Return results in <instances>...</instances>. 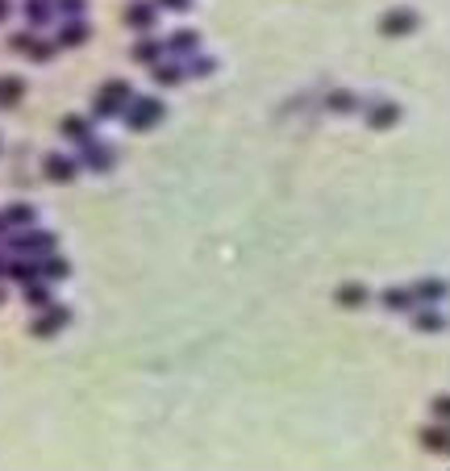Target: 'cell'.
<instances>
[{
	"label": "cell",
	"instance_id": "6da1fadb",
	"mask_svg": "<svg viewBox=\"0 0 450 471\" xmlns=\"http://www.w3.org/2000/svg\"><path fill=\"white\" fill-rule=\"evenodd\" d=\"M413 25H417V17H413V13H405V8L384 17V33H409Z\"/></svg>",
	"mask_w": 450,
	"mask_h": 471
},
{
	"label": "cell",
	"instance_id": "7a4b0ae2",
	"mask_svg": "<svg viewBox=\"0 0 450 471\" xmlns=\"http://www.w3.org/2000/svg\"><path fill=\"white\" fill-rule=\"evenodd\" d=\"M46 163H50L46 171H50L54 179H71V159H46Z\"/></svg>",
	"mask_w": 450,
	"mask_h": 471
},
{
	"label": "cell",
	"instance_id": "3957f363",
	"mask_svg": "<svg viewBox=\"0 0 450 471\" xmlns=\"http://www.w3.org/2000/svg\"><path fill=\"white\" fill-rule=\"evenodd\" d=\"M63 321H67V313H58V309H54L46 321H38V326H33V334H54V326H63Z\"/></svg>",
	"mask_w": 450,
	"mask_h": 471
},
{
	"label": "cell",
	"instance_id": "277c9868",
	"mask_svg": "<svg viewBox=\"0 0 450 471\" xmlns=\"http://www.w3.org/2000/svg\"><path fill=\"white\" fill-rule=\"evenodd\" d=\"M359 301H367V288H359V284H346V288H342V305H359Z\"/></svg>",
	"mask_w": 450,
	"mask_h": 471
},
{
	"label": "cell",
	"instance_id": "5b68a950",
	"mask_svg": "<svg viewBox=\"0 0 450 471\" xmlns=\"http://www.w3.org/2000/svg\"><path fill=\"white\" fill-rule=\"evenodd\" d=\"M17 92H21V83H17V79H4V83H0V100H4V104H13V100H17Z\"/></svg>",
	"mask_w": 450,
	"mask_h": 471
},
{
	"label": "cell",
	"instance_id": "8992f818",
	"mask_svg": "<svg viewBox=\"0 0 450 471\" xmlns=\"http://www.w3.org/2000/svg\"><path fill=\"white\" fill-rule=\"evenodd\" d=\"M405 305H409V292H396V288H392V292H388V309H405Z\"/></svg>",
	"mask_w": 450,
	"mask_h": 471
},
{
	"label": "cell",
	"instance_id": "52a82bcc",
	"mask_svg": "<svg viewBox=\"0 0 450 471\" xmlns=\"http://www.w3.org/2000/svg\"><path fill=\"white\" fill-rule=\"evenodd\" d=\"M125 17H134V21H138V25H150V8H142V4H138V8H129V13H125Z\"/></svg>",
	"mask_w": 450,
	"mask_h": 471
},
{
	"label": "cell",
	"instance_id": "ba28073f",
	"mask_svg": "<svg viewBox=\"0 0 450 471\" xmlns=\"http://www.w3.org/2000/svg\"><path fill=\"white\" fill-rule=\"evenodd\" d=\"M63 42H83V25H67V33H58Z\"/></svg>",
	"mask_w": 450,
	"mask_h": 471
},
{
	"label": "cell",
	"instance_id": "9c48e42d",
	"mask_svg": "<svg viewBox=\"0 0 450 471\" xmlns=\"http://www.w3.org/2000/svg\"><path fill=\"white\" fill-rule=\"evenodd\" d=\"M438 292H442L438 280H434V284H421V301H438Z\"/></svg>",
	"mask_w": 450,
	"mask_h": 471
},
{
	"label": "cell",
	"instance_id": "30bf717a",
	"mask_svg": "<svg viewBox=\"0 0 450 471\" xmlns=\"http://www.w3.org/2000/svg\"><path fill=\"white\" fill-rule=\"evenodd\" d=\"M25 13H29L33 21H42V17H46V4H42V0H33V4H25Z\"/></svg>",
	"mask_w": 450,
	"mask_h": 471
},
{
	"label": "cell",
	"instance_id": "8fae6325",
	"mask_svg": "<svg viewBox=\"0 0 450 471\" xmlns=\"http://www.w3.org/2000/svg\"><path fill=\"white\" fill-rule=\"evenodd\" d=\"M334 109H351V92H334Z\"/></svg>",
	"mask_w": 450,
	"mask_h": 471
},
{
	"label": "cell",
	"instance_id": "7c38bea8",
	"mask_svg": "<svg viewBox=\"0 0 450 471\" xmlns=\"http://www.w3.org/2000/svg\"><path fill=\"white\" fill-rule=\"evenodd\" d=\"M67 134H71V138H83V121L71 117V121H67Z\"/></svg>",
	"mask_w": 450,
	"mask_h": 471
},
{
	"label": "cell",
	"instance_id": "4fadbf2b",
	"mask_svg": "<svg viewBox=\"0 0 450 471\" xmlns=\"http://www.w3.org/2000/svg\"><path fill=\"white\" fill-rule=\"evenodd\" d=\"M392 117H396V109H380V113H376V125H384V121H392Z\"/></svg>",
	"mask_w": 450,
	"mask_h": 471
},
{
	"label": "cell",
	"instance_id": "5bb4252c",
	"mask_svg": "<svg viewBox=\"0 0 450 471\" xmlns=\"http://www.w3.org/2000/svg\"><path fill=\"white\" fill-rule=\"evenodd\" d=\"M167 4H171V8H184V4H188V0H167Z\"/></svg>",
	"mask_w": 450,
	"mask_h": 471
},
{
	"label": "cell",
	"instance_id": "9a60e30c",
	"mask_svg": "<svg viewBox=\"0 0 450 471\" xmlns=\"http://www.w3.org/2000/svg\"><path fill=\"white\" fill-rule=\"evenodd\" d=\"M4 13H8V0H0V17H4Z\"/></svg>",
	"mask_w": 450,
	"mask_h": 471
},
{
	"label": "cell",
	"instance_id": "2e32d148",
	"mask_svg": "<svg viewBox=\"0 0 450 471\" xmlns=\"http://www.w3.org/2000/svg\"><path fill=\"white\" fill-rule=\"evenodd\" d=\"M0 230H4V221H0Z\"/></svg>",
	"mask_w": 450,
	"mask_h": 471
}]
</instances>
